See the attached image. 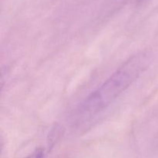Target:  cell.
Instances as JSON below:
<instances>
[{
  "label": "cell",
  "instance_id": "6da1fadb",
  "mask_svg": "<svg viewBox=\"0 0 158 158\" xmlns=\"http://www.w3.org/2000/svg\"><path fill=\"white\" fill-rule=\"evenodd\" d=\"M150 60V56L145 52L128 59L82 102L74 116L75 123L81 124L106 110L143 74Z\"/></svg>",
  "mask_w": 158,
  "mask_h": 158
},
{
  "label": "cell",
  "instance_id": "7a4b0ae2",
  "mask_svg": "<svg viewBox=\"0 0 158 158\" xmlns=\"http://www.w3.org/2000/svg\"><path fill=\"white\" fill-rule=\"evenodd\" d=\"M45 157H46L45 150L42 148H39L25 158H45Z\"/></svg>",
  "mask_w": 158,
  "mask_h": 158
}]
</instances>
